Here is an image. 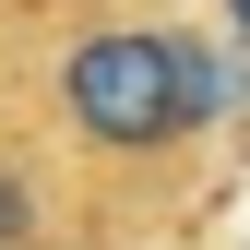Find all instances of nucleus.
Here are the masks:
<instances>
[{
  "mask_svg": "<svg viewBox=\"0 0 250 250\" xmlns=\"http://www.w3.org/2000/svg\"><path fill=\"white\" fill-rule=\"evenodd\" d=\"M0 96L72 167L96 250H143L250 143V60L191 0H0Z\"/></svg>",
  "mask_w": 250,
  "mask_h": 250,
  "instance_id": "1",
  "label": "nucleus"
},
{
  "mask_svg": "<svg viewBox=\"0 0 250 250\" xmlns=\"http://www.w3.org/2000/svg\"><path fill=\"white\" fill-rule=\"evenodd\" d=\"M0 250H96V214H83L72 167L36 143V119L0 96Z\"/></svg>",
  "mask_w": 250,
  "mask_h": 250,
  "instance_id": "2",
  "label": "nucleus"
},
{
  "mask_svg": "<svg viewBox=\"0 0 250 250\" xmlns=\"http://www.w3.org/2000/svg\"><path fill=\"white\" fill-rule=\"evenodd\" d=\"M191 12H203V24H214V36H227V48L250 60V0H191Z\"/></svg>",
  "mask_w": 250,
  "mask_h": 250,
  "instance_id": "3",
  "label": "nucleus"
}]
</instances>
